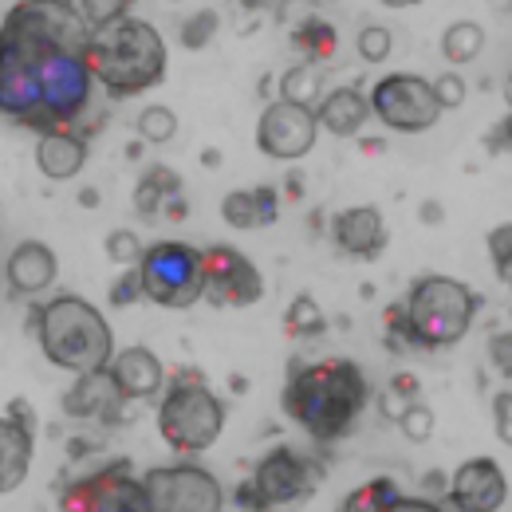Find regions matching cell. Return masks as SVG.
<instances>
[{
  "label": "cell",
  "instance_id": "18",
  "mask_svg": "<svg viewBox=\"0 0 512 512\" xmlns=\"http://www.w3.org/2000/svg\"><path fill=\"white\" fill-rule=\"evenodd\" d=\"M56 272H60V260L44 241H20L4 260V280L16 296H36V292L52 288Z\"/></svg>",
  "mask_w": 512,
  "mask_h": 512
},
{
  "label": "cell",
  "instance_id": "15",
  "mask_svg": "<svg viewBox=\"0 0 512 512\" xmlns=\"http://www.w3.org/2000/svg\"><path fill=\"white\" fill-rule=\"evenodd\" d=\"M446 493L465 512H501L509 501V481L493 457H473L449 477Z\"/></svg>",
  "mask_w": 512,
  "mask_h": 512
},
{
  "label": "cell",
  "instance_id": "8",
  "mask_svg": "<svg viewBox=\"0 0 512 512\" xmlns=\"http://www.w3.org/2000/svg\"><path fill=\"white\" fill-rule=\"evenodd\" d=\"M249 485H253L260 512H276V509L288 512L296 509L300 501H308L323 485V465L316 457H304L296 449L280 446L256 461Z\"/></svg>",
  "mask_w": 512,
  "mask_h": 512
},
{
  "label": "cell",
  "instance_id": "17",
  "mask_svg": "<svg viewBox=\"0 0 512 512\" xmlns=\"http://www.w3.org/2000/svg\"><path fill=\"white\" fill-rule=\"evenodd\" d=\"M331 237L335 245L347 256H359V260H375L386 245V225L383 213L375 205H355V209H339L331 217Z\"/></svg>",
  "mask_w": 512,
  "mask_h": 512
},
{
  "label": "cell",
  "instance_id": "38",
  "mask_svg": "<svg viewBox=\"0 0 512 512\" xmlns=\"http://www.w3.org/2000/svg\"><path fill=\"white\" fill-rule=\"evenodd\" d=\"M142 300V280H138V268H127V276H119L111 284V304L115 308H130Z\"/></svg>",
  "mask_w": 512,
  "mask_h": 512
},
{
  "label": "cell",
  "instance_id": "27",
  "mask_svg": "<svg viewBox=\"0 0 512 512\" xmlns=\"http://www.w3.org/2000/svg\"><path fill=\"white\" fill-rule=\"evenodd\" d=\"M323 308L308 296V292H300L292 304H288V312H284V335L288 339H312V335H323Z\"/></svg>",
  "mask_w": 512,
  "mask_h": 512
},
{
  "label": "cell",
  "instance_id": "35",
  "mask_svg": "<svg viewBox=\"0 0 512 512\" xmlns=\"http://www.w3.org/2000/svg\"><path fill=\"white\" fill-rule=\"evenodd\" d=\"M489 256H493V272H497V280L501 284H509L512 280V225H497L493 233H489Z\"/></svg>",
  "mask_w": 512,
  "mask_h": 512
},
{
  "label": "cell",
  "instance_id": "25",
  "mask_svg": "<svg viewBox=\"0 0 512 512\" xmlns=\"http://www.w3.org/2000/svg\"><path fill=\"white\" fill-rule=\"evenodd\" d=\"M398 497H402V493H398V481L375 477V481L351 489V493L339 501V512H386Z\"/></svg>",
  "mask_w": 512,
  "mask_h": 512
},
{
  "label": "cell",
  "instance_id": "43",
  "mask_svg": "<svg viewBox=\"0 0 512 512\" xmlns=\"http://www.w3.org/2000/svg\"><path fill=\"white\" fill-rule=\"evenodd\" d=\"M509 127H512V119L505 115L501 123H497V130H493V138H489V150L493 154H501V150H509Z\"/></svg>",
  "mask_w": 512,
  "mask_h": 512
},
{
  "label": "cell",
  "instance_id": "7",
  "mask_svg": "<svg viewBox=\"0 0 512 512\" xmlns=\"http://www.w3.org/2000/svg\"><path fill=\"white\" fill-rule=\"evenodd\" d=\"M225 430V406L209 386H166L158 406V434L178 453H205Z\"/></svg>",
  "mask_w": 512,
  "mask_h": 512
},
{
  "label": "cell",
  "instance_id": "30",
  "mask_svg": "<svg viewBox=\"0 0 512 512\" xmlns=\"http://www.w3.org/2000/svg\"><path fill=\"white\" fill-rule=\"evenodd\" d=\"M418 394H422V383H418L414 375H394L390 386L379 394V410H383L386 418H398L406 406H414V402H418Z\"/></svg>",
  "mask_w": 512,
  "mask_h": 512
},
{
  "label": "cell",
  "instance_id": "14",
  "mask_svg": "<svg viewBox=\"0 0 512 512\" xmlns=\"http://www.w3.org/2000/svg\"><path fill=\"white\" fill-rule=\"evenodd\" d=\"M32 410L24 398H16L8 406V414L0 418V497L16 493L32 469L36 457V438H32Z\"/></svg>",
  "mask_w": 512,
  "mask_h": 512
},
{
  "label": "cell",
  "instance_id": "36",
  "mask_svg": "<svg viewBox=\"0 0 512 512\" xmlns=\"http://www.w3.org/2000/svg\"><path fill=\"white\" fill-rule=\"evenodd\" d=\"M390 28L383 24H367L363 32H359V56L367 60V64H383L386 56H390Z\"/></svg>",
  "mask_w": 512,
  "mask_h": 512
},
{
  "label": "cell",
  "instance_id": "47",
  "mask_svg": "<svg viewBox=\"0 0 512 512\" xmlns=\"http://www.w3.org/2000/svg\"><path fill=\"white\" fill-rule=\"evenodd\" d=\"M79 205H83V209H95V205H99V190H95V186L79 190Z\"/></svg>",
  "mask_w": 512,
  "mask_h": 512
},
{
  "label": "cell",
  "instance_id": "13",
  "mask_svg": "<svg viewBox=\"0 0 512 512\" xmlns=\"http://www.w3.org/2000/svg\"><path fill=\"white\" fill-rule=\"evenodd\" d=\"M320 138V123H316V111L308 107H296V103H268L260 123H256V146L260 154L276 158V162H296L304 158Z\"/></svg>",
  "mask_w": 512,
  "mask_h": 512
},
{
  "label": "cell",
  "instance_id": "51",
  "mask_svg": "<svg viewBox=\"0 0 512 512\" xmlns=\"http://www.w3.org/2000/svg\"><path fill=\"white\" fill-rule=\"evenodd\" d=\"M363 150H367V154H383L386 142H383V138H379V142H375V138H367V142H363Z\"/></svg>",
  "mask_w": 512,
  "mask_h": 512
},
{
  "label": "cell",
  "instance_id": "50",
  "mask_svg": "<svg viewBox=\"0 0 512 512\" xmlns=\"http://www.w3.org/2000/svg\"><path fill=\"white\" fill-rule=\"evenodd\" d=\"M434 505H438V512H465L461 505H453V501H449V493H442V497H438Z\"/></svg>",
  "mask_w": 512,
  "mask_h": 512
},
{
  "label": "cell",
  "instance_id": "19",
  "mask_svg": "<svg viewBox=\"0 0 512 512\" xmlns=\"http://www.w3.org/2000/svg\"><path fill=\"white\" fill-rule=\"evenodd\" d=\"M123 394L115 390L107 371L79 375V383L64 394V410L71 418H99L107 426H123Z\"/></svg>",
  "mask_w": 512,
  "mask_h": 512
},
{
  "label": "cell",
  "instance_id": "48",
  "mask_svg": "<svg viewBox=\"0 0 512 512\" xmlns=\"http://www.w3.org/2000/svg\"><path fill=\"white\" fill-rule=\"evenodd\" d=\"M304 193V178L300 174H288V201H296Z\"/></svg>",
  "mask_w": 512,
  "mask_h": 512
},
{
  "label": "cell",
  "instance_id": "16",
  "mask_svg": "<svg viewBox=\"0 0 512 512\" xmlns=\"http://www.w3.org/2000/svg\"><path fill=\"white\" fill-rule=\"evenodd\" d=\"M107 375H111L115 390L123 394V402H146V398H154V394L162 390V383H166V371H162L158 355H154L150 347H142V343L119 351V355L111 359Z\"/></svg>",
  "mask_w": 512,
  "mask_h": 512
},
{
  "label": "cell",
  "instance_id": "4",
  "mask_svg": "<svg viewBox=\"0 0 512 512\" xmlns=\"http://www.w3.org/2000/svg\"><path fill=\"white\" fill-rule=\"evenodd\" d=\"M36 339L40 351L52 367L71 371V375H91V371H107L115 359V335L111 323L103 320V312L95 304H87L83 296H56L40 308L36 320Z\"/></svg>",
  "mask_w": 512,
  "mask_h": 512
},
{
  "label": "cell",
  "instance_id": "31",
  "mask_svg": "<svg viewBox=\"0 0 512 512\" xmlns=\"http://www.w3.org/2000/svg\"><path fill=\"white\" fill-rule=\"evenodd\" d=\"M217 28H221V16H217L213 8H201V12H193L190 20L182 24V44H186L190 52H201V48L217 36Z\"/></svg>",
  "mask_w": 512,
  "mask_h": 512
},
{
  "label": "cell",
  "instance_id": "28",
  "mask_svg": "<svg viewBox=\"0 0 512 512\" xmlns=\"http://www.w3.org/2000/svg\"><path fill=\"white\" fill-rule=\"evenodd\" d=\"M71 12L83 20V28L87 32H107V28H115L119 20H127L130 16V4L127 0H87V4H71Z\"/></svg>",
  "mask_w": 512,
  "mask_h": 512
},
{
  "label": "cell",
  "instance_id": "52",
  "mask_svg": "<svg viewBox=\"0 0 512 512\" xmlns=\"http://www.w3.org/2000/svg\"><path fill=\"white\" fill-rule=\"evenodd\" d=\"M233 390H237V394H245V390H249V383H245V375H233Z\"/></svg>",
  "mask_w": 512,
  "mask_h": 512
},
{
  "label": "cell",
  "instance_id": "42",
  "mask_svg": "<svg viewBox=\"0 0 512 512\" xmlns=\"http://www.w3.org/2000/svg\"><path fill=\"white\" fill-rule=\"evenodd\" d=\"M386 512H438V505L430 497H398Z\"/></svg>",
  "mask_w": 512,
  "mask_h": 512
},
{
  "label": "cell",
  "instance_id": "29",
  "mask_svg": "<svg viewBox=\"0 0 512 512\" xmlns=\"http://www.w3.org/2000/svg\"><path fill=\"white\" fill-rule=\"evenodd\" d=\"M178 134V115L170 107H146L138 115V142L142 146H162Z\"/></svg>",
  "mask_w": 512,
  "mask_h": 512
},
{
  "label": "cell",
  "instance_id": "5",
  "mask_svg": "<svg viewBox=\"0 0 512 512\" xmlns=\"http://www.w3.org/2000/svg\"><path fill=\"white\" fill-rule=\"evenodd\" d=\"M398 308L406 316L414 347L442 351V347H453V343L465 339V331L473 327V316H477L481 300L473 296L469 284H461L453 276H422L398 300Z\"/></svg>",
  "mask_w": 512,
  "mask_h": 512
},
{
  "label": "cell",
  "instance_id": "9",
  "mask_svg": "<svg viewBox=\"0 0 512 512\" xmlns=\"http://www.w3.org/2000/svg\"><path fill=\"white\" fill-rule=\"evenodd\" d=\"M371 115H379V123L402 134H422L442 119V103L434 95V83L410 71H394L383 75L371 87Z\"/></svg>",
  "mask_w": 512,
  "mask_h": 512
},
{
  "label": "cell",
  "instance_id": "11",
  "mask_svg": "<svg viewBox=\"0 0 512 512\" xmlns=\"http://www.w3.org/2000/svg\"><path fill=\"white\" fill-rule=\"evenodd\" d=\"M150 512H221L225 493L201 465H162L142 477Z\"/></svg>",
  "mask_w": 512,
  "mask_h": 512
},
{
  "label": "cell",
  "instance_id": "24",
  "mask_svg": "<svg viewBox=\"0 0 512 512\" xmlns=\"http://www.w3.org/2000/svg\"><path fill=\"white\" fill-rule=\"evenodd\" d=\"M481 48H485V28L473 24V20L449 24L446 36H442V56H446L449 64H469V60L481 56Z\"/></svg>",
  "mask_w": 512,
  "mask_h": 512
},
{
  "label": "cell",
  "instance_id": "41",
  "mask_svg": "<svg viewBox=\"0 0 512 512\" xmlns=\"http://www.w3.org/2000/svg\"><path fill=\"white\" fill-rule=\"evenodd\" d=\"M253 205H256V225H272L276 221V209H280V193L276 186H256L253 190Z\"/></svg>",
  "mask_w": 512,
  "mask_h": 512
},
{
  "label": "cell",
  "instance_id": "6",
  "mask_svg": "<svg viewBox=\"0 0 512 512\" xmlns=\"http://www.w3.org/2000/svg\"><path fill=\"white\" fill-rule=\"evenodd\" d=\"M138 280H142V300L170 312H186L201 304L205 292L201 249H190L186 241H158L138 260Z\"/></svg>",
  "mask_w": 512,
  "mask_h": 512
},
{
  "label": "cell",
  "instance_id": "49",
  "mask_svg": "<svg viewBox=\"0 0 512 512\" xmlns=\"http://www.w3.org/2000/svg\"><path fill=\"white\" fill-rule=\"evenodd\" d=\"M201 162H205L209 170H217V166H221V150H213V146H209V150H201Z\"/></svg>",
  "mask_w": 512,
  "mask_h": 512
},
{
  "label": "cell",
  "instance_id": "45",
  "mask_svg": "<svg viewBox=\"0 0 512 512\" xmlns=\"http://www.w3.org/2000/svg\"><path fill=\"white\" fill-rule=\"evenodd\" d=\"M162 213L174 217V221H182V217H186V201H182V197H170V201L162 205Z\"/></svg>",
  "mask_w": 512,
  "mask_h": 512
},
{
  "label": "cell",
  "instance_id": "3",
  "mask_svg": "<svg viewBox=\"0 0 512 512\" xmlns=\"http://www.w3.org/2000/svg\"><path fill=\"white\" fill-rule=\"evenodd\" d=\"M83 52L91 79H99L111 99L142 95L166 79V40L158 36L154 24L138 16H127L115 28L91 36Z\"/></svg>",
  "mask_w": 512,
  "mask_h": 512
},
{
  "label": "cell",
  "instance_id": "33",
  "mask_svg": "<svg viewBox=\"0 0 512 512\" xmlns=\"http://www.w3.org/2000/svg\"><path fill=\"white\" fill-rule=\"evenodd\" d=\"M142 241H138V233L134 229H111L107 233V260H115V264H123V268H138V260H142Z\"/></svg>",
  "mask_w": 512,
  "mask_h": 512
},
{
  "label": "cell",
  "instance_id": "46",
  "mask_svg": "<svg viewBox=\"0 0 512 512\" xmlns=\"http://www.w3.org/2000/svg\"><path fill=\"white\" fill-rule=\"evenodd\" d=\"M422 485H426V493H438V497L446 493V477H442V473H426V481H422Z\"/></svg>",
  "mask_w": 512,
  "mask_h": 512
},
{
  "label": "cell",
  "instance_id": "26",
  "mask_svg": "<svg viewBox=\"0 0 512 512\" xmlns=\"http://www.w3.org/2000/svg\"><path fill=\"white\" fill-rule=\"evenodd\" d=\"M292 40H296V48L308 56V64H316V67L335 56V28H331L327 20H320V16H308V20L296 28Z\"/></svg>",
  "mask_w": 512,
  "mask_h": 512
},
{
  "label": "cell",
  "instance_id": "10",
  "mask_svg": "<svg viewBox=\"0 0 512 512\" xmlns=\"http://www.w3.org/2000/svg\"><path fill=\"white\" fill-rule=\"evenodd\" d=\"M60 512H150V497L142 477L130 473V461H111L60 489Z\"/></svg>",
  "mask_w": 512,
  "mask_h": 512
},
{
  "label": "cell",
  "instance_id": "1",
  "mask_svg": "<svg viewBox=\"0 0 512 512\" xmlns=\"http://www.w3.org/2000/svg\"><path fill=\"white\" fill-rule=\"evenodd\" d=\"M87 40L44 4H12L0 24V115L40 134L67 130L91 103Z\"/></svg>",
  "mask_w": 512,
  "mask_h": 512
},
{
  "label": "cell",
  "instance_id": "32",
  "mask_svg": "<svg viewBox=\"0 0 512 512\" xmlns=\"http://www.w3.org/2000/svg\"><path fill=\"white\" fill-rule=\"evenodd\" d=\"M221 217L229 229H260L256 225V205L249 190H233L225 201H221Z\"/></svg>",
  "mask_w": 512,
  "mask_h": 512
},
{
  "label": "cell",
  "instance_id": "22",
  "mask_svg": "<svg viewBox=\"0 0 512 512\" xmlns=\"http://www.w3.org/2000/svg\"><path fill=\"white\" fill-rule=\"evenodd\" d=\"M170 197H182V178L166 166H150L134 190V209H138V217H158Z\"/></svg>",
  "mask_w": 512,
  "mask_h": 512
},
{
  "label": "cell",
  "instance_id": "39",
  "mask_svg": "<svg viewBox=\"0 0 512 512\" xmlns=\"http://www.w3.org/2000/svg\"><path fill=\"white\" fill-rule=\"evenodd\" d=\"M493 430H497V438L509 446L512 442V390H497V398H493Z\"/></svg>",
  "mask_w": 512,
  "mask_h": 512
},
{
  "label": "cell",
  "instance_id": "40",
  "mask_svg": "<svg viewBox=\"0 0 512 512\" xmlns=\"http://www.w3.org/2000/svg\"><path fill=\"white\" fill-rule=\"evenodd\" d=\"M489 359H493V367L505 375V383L512 379V335L509 327L505 331H497L493 339H489Z\"/></svg>",
  "mask_w": 512,
  "mask_h": 512
},
{
  "label": "cell",
  "instance_id": "12",
  "mask_svg": "<svg viewBox=\"0 0 512 512\" xmlns=\"http://www.w3.org/2000/svg\"><path fill=\"white\" fill-rule=\"evenodd\" d=\"M201 272H205V292L213 308H249L264 300V276L249 256L233 245H209L201 249Z\"/></svg>",
  "mask_w": 512,
  "mask_h": 512
},
{
  "label": "cell",
  "instance_id": "20",
  "mask_svg": "<svg viewBox=\"0 0 512 512\" xmlns=\"http://www.w3.org/2000/svg\"><path fill=\"white\" fill-rule=\"evenodd\" d=\"M36 166L52 182H71L87 166V142L71 130H48L36 142Z\"/></svg>",
  "mask_w": 512,
  "mask_h": 512
},
{
  "label": "cell",
  "instance_id": "34",
  "mask_svg": "<svg viewBox=\"0 0 512 512\" xmlns=\"http://www.w3.org/2000/svg\"><path fill=\"white\" fill-rule=\"evenodd\" d=\"M398 430L410 438V442H430V434H434V410L426 406V402H414V406H406L398 418Z\"/></svg>",
  "mask_w": 512,
  "mask_h": 512
},
{
  "label": "cell",
  "instance_id": "23",
  "mask_svg": "<svg viewBox=\"0 0 512 512\" xmlns=\"http://www.w3.org/2000/svg\"><path fill=\"white\" fill-rule=\"evenodd\" d=\"M320 91H323V71L316 64H296L292 71L280 75V99L284 103H296V107L316 111Z\"/></svg>",
  "mask_w": 512,
  "mask_h": 512
},
{
  "label": "cell",
  "instance_id": "2",
  "mask_svg": "<svg viewBox=\"0 0 512 512\" xmlns=\"http://www.w3.org/2000/svg\"><path fill=\"white\" fill-rule=\"evenodd\" d=\"M371 386L367 375L351 359H320V363H292L288 386L280 394L284 414L312 434L316 442H339L355 430L359 414L367 410Z\"/></svg>",
  "mask_w": 512,
  "mask_h": 512
},
{
  "label": "cell",
  "instance_id": "21",
  "mask_svg": "<svg viewBox=\"0 0 512 512\" xmlns=\"http://www.w3.org/2000/svg\"><path fill=\"white\" fill-rule=\"evenodd\" d=\"M371 119V103L359 87H335L327 91L316 107V123L327 134H339V138H355L359 130L367 127Z\"/></svg>",
  "mask_w": 512,
  "mask_h": 512
},
{
  "label": "cell",
  "instance_id": "44",
  "mask_svg": "<svg viewBox=\"0 0 512 512\" xmlns=\"http://www.w3.org/2000/svg\"><path fill=\"white\" fill-rule=\"evenodd\" d=\"M442 217H446V209H442L438 201H426V205H422V221H426V225H438Z\"/></svg>",
  "mask_w": 512,
  "mask_h": 512
},
{
  "label": "cell",
  "instance_id": "37",
  "mask_svg": "<svg viewBox=\"0 0 512 512\" xmlns=\"http://www.w3.org/2000/svg\"><path fill=\"white\" fill-rule=\"evenodd\" d=\"M434 95H438L442 111H457V107L465 103V79H461L457 71H446V75L434 83Z\"/></svg>",
  "mask_w": 512,
  "mask_h": 512
}]
</instances>
